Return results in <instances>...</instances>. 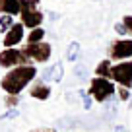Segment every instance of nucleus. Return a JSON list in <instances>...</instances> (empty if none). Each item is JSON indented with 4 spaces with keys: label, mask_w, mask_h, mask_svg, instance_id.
I'll return each mask as SVG.
<instances>
[{
    "label": "nucleus",
    "mask_w": 132,
    "mask_h": 132,
    "mask_svg": "<svg viewBox=\"0 0 132 132\" xmlns=\"http://www.w3.org/2000/svg\"><path fill=\"white\" fill-rule=\"evenodd\" d=\"M78 95L84 99V109H86V111H89V109L93 107V103H95V101H93V97H91V95L87 93V89H78Z\"/></svg>",
    "instance_id": "16"
},
{
    "label": "nucleus",
    "mask_w": 132,
    "mask_h": 132,
    "mask_svg": "<svg viewBox=\"0 0 132 132\" xmlns=\"http://www.w3.org/2000/svg\"><path fill=\"white\" fill-rule=\"evenodd\" d=\"M117 99H119L120 103L130 101V89H128V87H122V86H117Z\"/></svg>",
    "instance_id": "17"
},
{
    "label": "nucleus",
    "mask_w": 132,
    "mask_h": 132,
    "mask_svg": "<svg viewBox=\"0 0 132 132\" xmlns=\"http://www.w3.org/2000/svg\"><path fill=\"white\" fill-rule=\"evenodd\" d=\"M21 51H23V54L29 58L31 64H45V62H49L51 56H53V45L47 43V41L33 43V45L25 43V45L21 47Z\"/></svg>",
    "instance_id": "4"
},
{
    "label": "nucleus",
    "mask_w": 132,
    "mask_h": 132,
    "mask_svg": "<svg viewBox=\"0 0 132 132\" xmlns=\"http://www.w3.org/2000/svg\"><path fill=\"white\" fill-rule=\"evenodd\" d=\"M122 23H124V27H126V31H128V37H132V16L128 14V16H122Z\"/></svg>",
    "instance_id": "19"
},
{
    "label": "nucleus",
    "mask_w": 132,
    "mask_h": 132,
    "mask_svg": "<svg viewBox=\"0 0 132 132\" xmlns=\"http://www.w3.org/2000/svg\"><path fill=\"white\" fill-rule=\"evenodd\" d=\"M80 53H82L80 43L72 41L70 45H68V51H66V60H68V62H76V60L80 58Z\"/></svg>",
    "instance_id": "14"
},
{
    "label": "nucleus",
    "mask_w": 132,
    "mask_h": 132,
    "mask_svg": "<svg viewBox=\"0 0 132 132\" xmlns=\"http://www.w3.org/2000/svg\"><path fill=\"white\" fill-rule=\"evenodd\" d=\"M18 103H20V95H6V97H4L6 109H16Z\"/></svg>",
    "instance_id": "18"
},
{
    "label": "nucleus",
    "mask_w": 132,
    "mask_h": 132,
    "mask_svg": "<svg viewBox=\"0 0 132 132\" xmlns=\"http://www.w3.org/2000/svg\"><path fill=\"white\" fill-rule=\"evenodd\" d=\"M31 132H56L54 128H37V130H31Z\"/></svg>",
    "instance_id": "23"
},
{
    "label": "nucleus",
    "mask_w": 132,
    "mask_h": 132,
    "mask_svg": "<svg viewBox=\"0 0 132 132\" xmlns=\"http://www.w3.org/2000/svg\"><path fill=\"white\" fill-rule=\"evenodd\" d=\"M45 41V27H35L25 35V43L33 45V43H41Z\"/></svg>",
    "instance_id": "13"
},
{
    "label": "nucleus",
    "mask_w": 132,
    "mask_h": 132,
    "mask_svg": "<svg viewBox=\"0 0 132 132\" xmlns=\"http://www.w3.org/2000/svg\"><path fill=\"white\" fill-rule=\"evenodd\" d=\"M115 31L119 33V37H126V35H128V31H126V27H124V23H122V21L115 23Z\"/></svg>",
    "instance_id": "20"
},
{
    "label": "nucleus",
    "mask_w": 132,
    "mask_h": 132,
    "mask_svg": "<svg viewBox=\"0 0 132 132\" xmlns=\"http://www.w3.org/2000/svg\"><path fill=\"white\" fill-rule=\"evenodd\" d=\"M21 12H20V21L25 25V29H35L43 27L45 14L39 10V0H20Z\"/></svg>",
    "instance_id": "3"
},
{
    "label": "nucleus",
    "mask_w": 132,
    "mask_h": 132,
    "mask_svg": "<svg viewBox=\"0 0 132 132\" xmlns=\"http://www.w3.org/2000/svg\"><path fill=\"white\" fill-rule=\"evenodd\" d=\"M113 64H115V62L109 60V58H101V60L95 64V68H93V76H99V78H109V80H111Z\"/></svg>",
    "instance_id": "11"
},
{
    "label": "nucleus",
    "mask_w": 132,
    "mask_h": 132,
    "mask_svg": "<svg viewBox=\"0 0 132 132\" xmlns=\"http://www.w3.org/2000/svg\"><path fill=\"white\" fill-rule=\"evenodd\" d=\"M41 78L45 80L47 84H60V82H62V78H64V64H62L60 60L54 62L53 66H49V68L43 72Z\"/></svg>",
    "instance_id": "10"
},
{
    "label": "nucleus",
    "mask_w": 132,
    "mask_h": 132,
    "mask_svg": "<svg viewBox=\"0 0 132 132\" xmlns=\"http://www.w3.org/2000/svg\"><path fill=\"white\" fill-rule=\"evenodd\" d=\"M115 132H128V130H126L124 126H120V124H117V126H115Z\"/></svg>",
    "instance_id": "24"
},
{
    "label": "nucleus",
    "mask_w": 132,
    "mask_h": 132,
    "mask_svg": "<svg viewBox=\"0 0 132 132\" xmlns=\"http://www.w3.org/2000/svg\"><path fill=\"white\" fill-rule=\"evenodd\" d=\"M21 64H31L29 58L23 54L21 47L2 49V51H0V68H4V70H12V68L21 66Z\"/></svg>",
    "instance_id": "6"
},
{
    "label": "nucleus",
    "mask_w": 132,
    "mask_h": 132,
    "mask_svg": "<svg viewBox=\"0 0 132 132\" xmlns=\"http://www.w3.org/2000/svg\"><path fill=\"white\" fill-rule=\"evenodd\" d=\"M27 91H29V97L37 99V101H49L51 95H53V87H51V84H47L43 78H37L31 86H29Z\"/></svg>",
    "instance_id": "9"
},
{
    "label": "nucleus",
    "mask_w": 132,
    "mask_h": 132,
    "mask_svg": "<svg viewBox=\"0 0 132 132\" xmlns=\"http://www.w3.org/2000/svg\"><path fill=\"white\" fill-rule=\"evenodd\" d=\"M14 23H16V21H14V16H8V14H0V31H2V33H6Z\"/></svg>",
    "instance_id": "15"
},
{
    "label": "nucleus",
    "mask_w": 132,
    "mask_h": 132,
    "mask_svg": "<svg viewBox=\"0 0 132 132\" xmlns=\"http://www.w3.org/2000/svg\"><path fill=\"white\" fill-rule=\"evenodd\" d=\"M21 41H25V25L21 23V21H16V23L4 33L2 45H4V49H14V47L21 45Z\"/></svg>",
    "instance_id": "8"
},
{
    "label": "nucleus",
    "mask_w": 132,
    "mask_h": 132,
    "mask_svg": "<svg viewBox=\"0 0 132 132\" xmlns=\"http://www.w3.org/2000/svg\"><path fill=\"white\" fill-rule=\"evenodd\" d=\"M16 117H18V109H8V113H4V115L0 117V119L8 120V119H16Z\"/></svg>",
    "instance_id": "21"
},
{
    "label": "nucleus",
    "mask_w": 132,
    "mask_h": 132,
    "mask_svg": "<svg viewBox=\"0 0 132 132\" xmlns=\"http://www.w3.org/2000/svg\"><path fill=\"white\" fill-rule=\"evenodd\" d=\"M107 58L113 62L132 60V37H117L115 41H111Z\"/></svg>",
    "instance_id": "5"
},
{
    "label": "nucleus",
    "mask_w": 132,
    "mask_h": 132,
    "mask_svg": "<svg viewBox=\"0 0 132 132\" xmlns=\"http://www.w3.org/2000/svg\"><path fill=\"white\" fill-rule=\"evenodd\" d=\"M21 4L20 0H0V14H8V16H20Z\"/></svg>",
    "instance_id": "12"
},
{
    "label": "nucleus",
    "mask_w": 132,
    "mask_h": 132,
    "mask_svg": "<svg viewBox=\"0 0 132 132\" xmlns=\"http://www.w3.org/2000/svg\"><path fill=\"white\" fill-rule=\"evenodd\" d=\"M111 80L117 86L132 89V60L115 62V64H113V70H111Z\"/></svg>",
    "instance_id": "7"
},
{
    "label": "nucleus",
    "mask_w": 132,
    "mask_h": 132,
    "mask_svg": "<svg viewBox=\"0 0 132 132\" xmlns=\"http://www.w3.org/2000/svg\"><path fill=\"white\" fill-rule=\"evenodd\" d=\"M87 93L93 97L95 103H109L117 95V84L109 78L93 76L89 80V86H87Z\"/></svg>",
    "instance_id": "2"
},
{
    "label": "nucleus",
    "mask_w": 132,
    "mask_h": 132,
    "mask_svg": "<svg viewBox=\"0 0 132 132\" xmlns=\"http://www.w3.org/2000/svg\"><path fill=\"white\" fill-rule=\"evenodd\" d=\"M74 74H78L80 78H86V68H84V66H76V68H74Z\"/></svg>",
    "instance_id": "22"
},
{
    "label": "nucleus",
    "mask_w": 132,
    "mask_h": 132,
    "mask_svg": "<svg viewBox=\"0 0 132 132\" xmlns=\"http://www.w3.org/2000/svg\"><path fill=\"white\" fill-rule=\"evenodd\" d=\"M37 78L39 70L35 64H21L12 70H6V74L0 78V89L6 95H21Z\"/></svg>",
    "instance_id": "1"
}]
</instances>
